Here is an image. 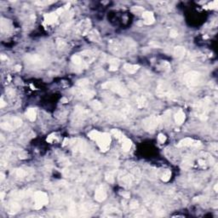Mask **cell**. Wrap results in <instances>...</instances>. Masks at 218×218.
I'll return each mask as SVG.
<instances>
[{"label":"cell","instance_id":"1","mask_svg":"<svg viewBox=\"0 0 218 218\" xmlns=\"http://www.w3.org/2000/svg\"><path fill=\"white\" fill-rule=\"evenodd\" d=\"M109 49L117 55H128L135 52L136 43L130 39H112L109 42Z\"/></svg>","mask_w":218,"mask_h":218},{"label":"cell","instance_id":"2","mask_svg":"<svg viewBox=\"0 0 218 218\" xmlns=\"http://www.w3.org/2000/svg\"><path fill=\"white\" fill-rule=\"evenodd\" d=\"M119 181L123 187H131L139 181L141 178L140 170L136 167H130L128 170H121L119 173Z\"/></svg>","mask_w":218,"mask_h":218},{"label":"cell","instance_id":"3","mask_svg":"<svg viewBox=\"0 0 218 218\" xmlns=\"http://www.w3.org/2000/svg\"><path fill=\"white\" fill-rule=\"evenodd\" d=\"M102 89H109L121 96H127L129 95V90L122 83L119 81H108L101 85Z\"/></svg>","mask_w":218,"mask_h":218},{"label":"cell","instance_id":"4","mask_svg":"<svg viewBox=\"0 0 218 218\" xmlns=\"http://www.w3.org/2000/svg\"><path fill=\"white\" fill-rule=\"evenodd\" d=\"M22 124V121L21 119L16 117H5L3 119L1 122V128L5 130H14L17 128H19Z\"/></svg>","mask_w":218,"mask_h":218},{"label":"cell","instance_id":"5","mask_svg":"<svg viewBox=\"0 0 218 218\" xmlns=\"http://www.w3.org/2000/svg\"><path fill=\"white\" fill-rule=\"evenodd\" d=\"M184 82L190 87L198 86L202 83V76L196 71H191L184 76Z\"/></svg>","mask_w":218,"mask_h":218},{"label":"cell","instance_id":"6","mask_svg":"<svg viewBox=\"0 0 218 218\" xmlns=\"http://www.w3.org/2000/svg\"><path fill=\"white\" fill-rule=\"evenodd\" d=\"M210 102V99L206 97L203 100L198 101L195 105V110L197 111L199 117L203 120H205L207 119V112L209 111Z\"/></svg>","mask_w":218,"mask_h":218},{"label":"cell","instance_id":"7","mask_svg":"<svg viewBox=\"0 0 218 218\" xmlns=\"http://www.w3.org/2000/svg\"><path fill=\"white\" fill-rule=\"evenodd\" d=\"M156 93L160 97L169 98V99H173L175 97V94H174L173 90H171L170 86L164 81L160 82L158 84Z\"/></svg>","mask_w":218,"mask_h":218},{"label":"cell","instance_id":"8","mask_svg":"<svg viewBox=\"0 0 218 218\" xmlns=\"http://www.w3.org/2000/svg\"><path fill=\"white\" fill-rule=\"evenodd\" d=\"M161 118L157 116H150L143 119L142 121V126L146 131H154L156 128L159 126V124L161 123Z\"/></svg>","mask_w":218,"mask_h":218},{"label":"cell","instance_id":"9","mask_svg":"<svg viewBox=\"0 0 218 218\" xmlns=\"http://www.w3.org/2000/svg\"><path fill=\"white\" fill-rule=\"evenodd\" d=\"M95 141L97 142L98 147L102 152H107L110 148V143H111V136L108 133H101L97 138L95 139Z\"/></svg>","mask_w":218,"mask_h":218},{"label":"cell","instance_id":"10","mask_svg":"<svg viewBox=\"0 0 218 218\" xmlns=\"http://www.w3.org/2000/svg\"><path fill=\"white\" fill-rule=\"evenodd\" d=\"M34 208L36 210L41 209L43 206L46 205L49 203V198H48V194L44 192H36L34 194Z\"/></svg>","mask_w":218,"mask_h":218},{"label":"cell","instance_id":"11","mask_svg":"<svg viewBox=\"0 0 218 218\" xmlns=\"http://www.w3.org/2000/svg\"><path fill=\"white\" fill-rule=\"evenodd\" d=\"M72 93L77 97L83 99V100H89L91 99L95 95V91L86 90L84 88H74L72 90Z\"/></svg>","mask_w":218,"mask_h":218},{"label":"cell","instance_id":"12","mask_svg":"<svg viewBox=\"0 0 218 218\" xmlns=\"http://www.w3.org/2000/svg\"><path fill=\"white\" fill-rule=\"evenodd\" d=\"M27 62L32 66L42 67L45 63V61L39 54H29L27 56Z\"/></svg>","mask_w":218,"mask_h":218},{"label":"cell","instance_id":"13","mask_svg":"<svg viewBox=\"0 0 218 218\" xmlns=\"http://www.w3.org/2000/svg\"><path fill=\"white\" fill-rule=\"evenodd\" d=\"M90 20H85V21H82L77 26V32L80 34H83V35H86L89 33L90 32Z\"/></svg>","mask_w":218,"mask_h":218},{"label":"cell","instance_id":"14","mask_svg":"<svg viewBox=\"0 0 218 218\" xmlns=\"http://www.w3.org/2000/svg\"><path fill=\"white\" fill-rule=\"evenodd\" d=\"M107 197H108V193H107V191L105 189V188L101 185L99 186L96 188L95 192V200L98 202H102L107 199Z\"/></svg>","mask_w":218,"mask_h":218},{"label":"cell","instance_id":"15","mask_svg":"<svg viewBox=\"0 0 218 218\" xmlns=\"http://www.w3.org/2000/svg\"><path fill=\"white\" fill-rule=\"evenodd\" d=\"M201 143L200 141H193L191 138H185L181 141H179V143L177 144L178 148H183V147H191V146H194V147H199L200 146Z\"/></svg>","mask_w":218,"mask_h":218},{"label":"cell","instance_id":"16","mask_svg":"<svg viewBox=\"0 0 218 218\" xmlns=\"http://www.w3.org/2000/svg\"><path fill=\"white\" fill-rule=\"evenodd\" d=\"M57 19H58V14L56 12L44 14V23L47 25L54 24V22H56Z\"/></svg>","mask_w":218,"mask_h":218},{"label":"cell","instance_id":"17","mask_svg":"<svg viewBox=\"0 0 218 218\" xmlns=\"http://www.w3.org/2000/svg\"><path fill=\"white\" fill-rule=\"evenodd\" d=\"M142 18H143L144 23L146 25H151L155 21L154 14L152 12H150V11H144L142 13Z\"/></svg>","mask_w":218,"mask_h":218},{"label":"cell","instance_id":"18","mask_svg":"<svg viewBox=\"0 0 218 218\" xmlns=\"http://www.w3.org/2000/svg\"><path fill=\"white\" fill-rule=\"evenodd\" d=\"M105 212L107 213L108 217H120L121 216V212L118 209L112 206H109L108 208H106Z\"/></svg>","mask_w":218,"mask_h":218},{"label":"cell","instance_id":"19","mask_svg":"<svg viewBox=\"0 0 218 218\" xmlns=\"http://www.w3.org/2000/svg\"><path fill=\"white\" fill-rule=\"evenodd\" d=\"M88 39L92 42H99L101 40V37L99 32L96 30H91L88 33Z\"/></svg>","mask_w":218,"mask_h":218},{"label":"cell","instance_id":"20","mask_svg":"<svg viewBox=\"0 0 218 218\" xmlns=\"http://www.w3.org/2000/svg\"><path fill=\"white\" fill-rule=\"evenodd\" d=\"M173 53H174L175 57H177V58H182V57L185 55L186 50H185V48L182 47V46H177V47L174 48Z\"/></svg>","mask_w":218,"mask_h":218},{"label":"cell","instance_id":"21","mask_svg":"<svg viewBox=\"0 0 218 218\" xmlns=\"http://www.w3.org/2000/svg\"><path fill=\"white\" fill-rule=\"evenodd\" d=\"M123 68H124L129 73L133 74V73H136V72L139 70L140 67H139L138 65H133V64H128V63H127V64H124Z\"/></svg>","mask_w":218,"mask_h":218},{"label":"cell","instance_id":"22","mask_svg":"<svg viewBox=\"0 0 218 218\" xmlns=\"http://www.w3.org/2000/svg\"><path fill=\"white\" fill-rule=\"evenodd\" d=\"M185 119H186L185 113L181 110H180L175 115V121H176L177 124H181L182 123L185 121Z\"/></svg>","mask_w":218,"mask_h":218},{"label":"cell","instance_id":"23","mask_svg":"<svg viewBox=\"0 0 218 218\" xmlns=\"http://www.w3.org/2000/svg\"><path fill=\"white\" fill-rule=\"evenodd\" d=\"M131 146H132V141L128 139V138H124L122 141V149L123 151L124 152H128L130 151V148H131Z\"/></svg>","mask_w":218,"mask_h":218},{"label":"cell","instance_id":"24","mask_svg":"<svg viewBox=\"0 0 218 218\" xmlns=\"http://www.w3.org/2000/svg\"><path fill=\"white\" fill-rule=\"evenodd\" d=\"M26 115H27V119H28L30 121L33 122V121H35V120H36L37 112H36V111H35V109L34 108L28 109V110L27 111V112H26Z\"/></svg>","mask_w":218,"mask_h":218},{"label":"cell","instance_id":"25","mask_svg":"<svg viewBox=\"0 0 218 218\" xmlns=\"http://www.w3.org/2000/svg\"><path fill=\"white\" fill-rule=\"evenodd\" d=\"M109 64H110L109 67L110 71H116L118 70V68L119 66V61L118 59H111L109 61Z\"/></svg>","mask_w":218,"mask_h":218},{"label":"cell","instance_id":"26","mask_svg":"<svg viewBox=\"0 0 218 218\" xmlns=\"http://www.w3.org/2000/svg\"><path fill=\"white\" fill-rule=\"evenodd\" d=\"M136 102H137V107L139 108H145L148 105V101H147V99L144 96L138 97Z\"/></svg>","mask_w":218,"mask_h":218},{"label":"cell","instance_id":"27","mask_svg":"<svg viewBox=\"0 0 218 218\" xmlns=\"http://www.w3.org/2000/svg\"><path fill=\"white\" fill-rule=\"evenodd\" d=\"M21 210V205L15 202H13L9 205V212L10 213H16Z\"/></svg>","mask_w":218,"mask_h":218},{"label":"cell","instance_id":"28","mask_svg":"<svg viewBox=\"0 0 218 218\" xmlns=\"http://www.w3.org/2000/svg\"><path fill=\"white\" fill-rule=\"evenodd\" d=\"M112 134L115 136L118 140H119V141H121L125 138V136H124V135L123 134L122 132H121L120 130H116V129L112 130Z\"/></svg>","mask_w":218,"mask_h":218},{"label":"cell","instance_id":"29","mask_svg":"<svg viewBox=\"0 0 218 218\" xmlns=\"http://www.w3.org/2000/svg\"><path fill=\"white\" fill-rule=\"evenodd\" d=\"M71 60H72V63L75 64V65H81V64H83V60H82V57L80 55H79V54H74V55H72Z\"/></svg>","mask_w":218,"mask_h":218},{"label":"cell","instance_id":"30","mask_svg":"<svg viewBox=\"0 0 218 218\" xmlns=\"http://www.w3.org/2000/svg\"><path fill=\"white\" fill-rule=\"evenodd\" d=\"M170 177H171V172H170V170H166L163 171V173H162L160 178H161V180H162L163 181H169L170 179Z\"/></svg>","mask_w":218,"mask_h":218},{"label":"cell","instance_id":"31","mask_svg":"<svg viewBox=\"0 0 218 218\" xmlns=\"http://www.w3.org/2000/svg\"><path fill=\"white\" fill-rule=\"evenodd\" d=\"M105 177H106V180L108 181L109 183H113V182H114V180H115V177H114V172H112V171L107 172V173H106V175H105Z\"/></svg>","mask_w":218,"mask_h":218},{"label":"cell","instance_id":"32","mask_svg":"<svg viewBox=\"0 0 218 218\" xmlns=\"http://www.w3.org/2000/svg\"><path fill=\"white\" fill-rule=\"evenodd\" d=\"M15 176L17 177H20V178H23V177H27V172L25 170L18 169V170H15Z\"/></svg>","mask_w":218,"mask_h":218},{"label":"cell","instance_id":"33","mask_svg":"<svg viewBox=\"0 0 218 218\" xmlns=\"http://www.w3.org/2000/svg\"><path fill=\"white\" fill-rule=\"evenodd\" d=\"M90 107L95 110H101V109H102V104L98 101H93L90 103Z\"/></svg>","mask_w":218,"mask_h":218},{"label":"cell","instance_id":"34","mask_svg":"<svg viewBox=\"0 0 218 218\" xmlns=\"http://www.w3.org/2000/svg\"><path fill=\"white\" fill-rule=\"evenodd\" d=\"M77 85L79 88H85L86 86L89 85V80L88 79H80L77 82Z\"/></svg>","mask_w":218,"mask_h":218},{"label":"cell","instance_id":"35","mask_svg":"<svg viewBox=\"0 0 218 218\" xmlns=\"http://www.w3.org/2000/svg\"><path fill=\"white\" fill-rule=\"evenodd\" d=\"M99 134H100L99 131H97V130H92V131H90V132L89 133L88 136H89L91 140L95 141V139L97 138V136H99Z\"/></svg>","mask_w":218,"mask_h":218},{"label":"cell","instance_id":"36","mask_svg":"<svg viewBox=\"0 0 218 218\" xmlns=\"http://www.w3.org/2000/svg\"><path fill=\"white\" fill-rule=\"evenodd\" d=\"M131 10H132V12H134L135 14L143 13L144 12V10L141 7H140V6H134Z\"/></svg>","mask_w":218,"mask_h":218},{"label":"cell","instance_id":"37","mask_svg":"<svg viewBox=\"0 0 218 218\" xmlns=\"http://www.w3.org/2000/svg\"><path fill=\"white\" fill-rule=\"evenodd\" d=\"M138 206H139V204H138V202L136 201V200H132L130 204H129V207L131 209V210H136L137 208H138Z\"/></svg>","mask_w":218,"mask_h":218},{"label":"cell","instance_id":"38","mask_svg":"<svg viewBox=\"0 0 218 218\" xmlns=\"http://www.w3.org/2000/svg\"><path fill=\"white\" fill-rule=\"evenodd\" d=\"M158 140L160 143H164L166 141V136H164V134H159L158 136Z\"/></svg>","mask_w":218,"mask_h":218},{"label":"cell","instance_id":"39","mask_svg":"<svg viewBox=\"0 0 218 218\" xmlns=\"http://www.w3.org/2000/svg\"><path fill=\"white\" fill-rule=\"evenodd\" d=\"M55 140H56V136H54V134H52V135L48 136V138H47L46 141L48 142H50V143H52V142H54Z\"/></svg>","mask_w":218,"mask_h":218},{"label":"cell","instance_id":"40","mask_svg":"<svg viewBox=\"0 0 218 218\" xmlns=\"http://www.w3.org/2000/svg\"><path fill=\"white\" fill-rule=\"evenodd\" d=\"M170 36L171 38H177V36H178V32H177V30H175V29L170 30Z\"/></svg>","mask_w":218,"mask_h":218},{"label":"cell","instance_id":"41","mask_svg":"<svg viewBox=\"0 0 218 218\" xmlns=\"http://www.w3.org/2000/svg\"><path fill=\"white\" fill-rule=\"evenodd\" d=\"M120 194L122 195L123 198H126V199H130V192H120Z\"/></svg>","mask_w":218,"mask_h":218},{"label":"cell","instance_id":"42","mask_svg":"<svg viewBox=\"0 0 218 218\" xmlns=\"http://www.w3.org/2000/svg\"><path fill=\"white\" fill-rule=\"evenodd\" d=\"M209 6H210V9H216V8L217 7V1H214V2H212V3H210L209 4Z\"/></svg>","mask_w":218,"mask_h":218},{"label":"cell","instance_id":"43","mask_svg":"<svg viewBox=\"0 0 218 218\" xmlns=\"http://www.w3.org/2000/svg\"><path fill=\"white\" fill-rule=\"evenodd\" d=\"M66 46V43L64 42V41H59L58 42V47L60 48V49H63L64 47Z\"/></svg>","mask_w":218,"mask_h":218},{"label":"cell","instance_id":"44","mask_svg":"<svg viewBox=\"0 0 218 218\" xmlns=\"http://www.w3.org/2000/svg\"><path fill=\"white\" fill-rule=\"evenodd\" d=\"M5 105H6V103L4 102L3 99V98H1V100H0V108H3Z\"/></svg>","mask_w":218,"mask_h":218},{"label":"cell","instance_id":"45","mask_svg":"<svg viewBox=\"0 0 218 218\" xmlns=\"http://www.w3.org/2000/svg\"><path fill=\"white\" fill-rule=\"evenodd\" d=\"M199 164L200 165H204V164H205L204 159H199Z\"/></svg>","mask_w":218,"mask_h":218},{"label":"cell","instance_id":"46","mask_svg":"<svg viewBox=\"0 0 218 218\" xmlns=\"http://www.w3.org/2000/svg\"><path fill=\"white\" fill-rule=\"evenodd\" d=\"M1 59H2V60H6V61H7L8 58H7V56H5L4 54H2V55H1Z\"/></svg>","mask_w":218,"mask_h":218},{"label":"cell","instance_id":"47","mask_svg":"<svg viewBox=\"0 0 218 218\" xmlns=\"http://www.w3.org/2000/svg\"><path fill=\"white\" fill-rule=\"evenodd\" d=\"M21 67L20 65L15 66V70H16V71H20V70H21Z\"/></svg>","mask_w":218,"mask_h":218},{"label":"cell","instance_id":"48","mask_svg":"<svg viewBox=\"0 0 218 218\" xmlns=\"http://www.w3.org/2000/svg\"><path fill=\"white\" fill-rule=\"evenodd\" d=\"M61 101H64V102H63V103H66V102H67V101H68V100H67V99H66V98H63V99H62V100H61Z\"/></svg>","mask_w":218,"mask_h":218},{"label":"cell","instance_id":"49","mask_svg":"<svg viewBox=\"0 0 218 218\" xmlns=\"http://www.w3.org/2000/svg\"><path fill=\"white\" fill-rule=\"evenodd\" d=\"M3 197H4V193L1 192V199H3Z\"/></svg>","mask_w":218,"mask_h":218},{"label":"cell","instance_id":"50","mask_svg":"<svg viewBox=\"0 0 218 218\" xmlns=\"http://www.w3.org/2000/svg\"><path fill=\"white\" fill-rule=\"evenodd\" d=\"M215 191H216V192H217V184L215 186Z\"/></svg>","mask_w":218,"mask_h":218}]
</instances>
